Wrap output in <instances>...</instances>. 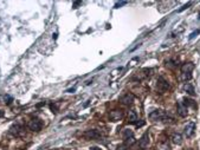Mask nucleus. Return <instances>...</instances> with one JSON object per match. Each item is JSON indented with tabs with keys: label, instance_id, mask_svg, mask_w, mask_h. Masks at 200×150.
<instances>
[{
	"label": "nucleus",
	"instance_id": "nucleus-12",
	"mask_svg": "<svg viewBox=\"0 0 200 150\" xmlns=\"http://www.w3.org/2000/svg\"><path fill=\"white\" fill-rule=\"evenodd\" d=\"M137 121V115L134 110H129L128 111V122L129 123H136Z\"/></svg>",
	"mask_w": 200,
	"mask_h": 150
},
{
	"label": "nucleus",
	"instance_id": "nucleus-21",
	"mask_svg": "<svg viewBox=\"0 0 200 150\" xmlns=\"http://www.w3.org/2000/svg\"><path fill=\"white\" fill-rule=\"evenodd\" d=\"M1 116H4V112H2V111H0V117H1Z\"/></svg>",
	"mask_w": 200,
	"mask_h": 150
},
{
	"label": "nucleus",
	"instance_id": "nucleus-5",
	"mask_svg": "<svg viewBox=\"0 0 200 150\" xmlns=\"http://www.w3.org/2000/svg\"><path fill=\"white\" fill-rule=\"evenodd\" d=\"M194 131H195V124H194V122L187 123L186 126H185V130H184L185 136L187 137V138L192 137L193 136V134H194Z\"/></svg>",
	"mask_w": 200,
	"mask_h": 150
},
{
	"label": "nucleus",
	"instance_id": "nucleus-2",
	"mask_svg": "<svg viewBox=\"0 0 200 150\" xmlns=\"http://www.w3.org/2000/svg\"><path fill=\"white\" fill-rule=\"evenodd\" d=\"M156 90L160 92V94H165L169 90V84L167 81H165L162 77H160L157 79V84H156Z\"/></svg>",
	"mask_w": 200,
	"mask_h": 150
},
{
	"label": "nucleus",
	"instance_id": "nucleus-8",
	"mask_svg": "<svg viewBox=\"0 0 200 150\" xmlns=\"http://www.w3.org/2000/svg\"><path fill=\"white\" fill-rule=\"evenodd\" d=\"M123 117V112L121 110H114L110 112V120L111 121H118Z\"/></svg>",
	"mask_w": 200,
	"mask_h": 150
},
{
	"label": "nucleus",
	"instance_id": "nucleus-3",
	"mask_svg": "<svg viewBox=\"0 0 200 150\" xmlns=\"http://www.w3.org/2000/svg\"><path fill=\"white\" fill-rule=\"evenodd\" d=\"M43 128V122L39 118H33L29 122V129L32 131H39Z\"/></svg>",
	"mask_w": 200,
	"mask_h": 150
},
{
	"label": "nucleus",
	"instance_id": "nucleus-11",
	"mask_svg": "<svg viewBox=\"0 0 200 150\" xmlns=\"http://www.w3.org/2000/svg\"><path fill=\"white\" fill-rule=\"evenodd\" d=\"M11 132H13L15 136H20V135H23V134H24L23 128H21L19 124H15V125H13V126L11 128Z\"/></svg>",
	"mask_w": 200,
	"mask_h": 150
},
{
	"label": "nucleus",
	"instance_id": "nucleus-4",
	"mask_svg": "<svg viewBox=\"0 0 200 150\" xmlns=\"http://www.w3.org/2000/svg\"><path fill=\"white\" fill-rule=\"evenodd\" d=\"M149 118L153 120V121H163V120L167 118V115L162 110H155V111L150 112Z\"/></svg>",
	"mask_w": 200,
	"mask_h": 150
},
{
	"label": "nucleus",
	"instance_id": "nucleus-17",
	"mask_svg": "<svg viewBox=\"0 0 200 150\" xmlns=\"http://www.w3.org/2000/svg\"><path fill=\"white\" fill-rule=\"evenodd\" d=\"M198 33H199V30H197L195 32H193V33H192V34L189 36V39H192V38H194V37H195V36H197Z\"/></svg>",
	"mask_w": 200,
	"mask_h": 150
},
{
	"label": "nucleus",
	"instance_id": "nucleus-18",
	"mask_svg": "<svg viewBox=\"0 0 200 150\" xmlns=\"http://www.w3.org/2000/svg\"><path fill=\"white\" fill-rule=\"evenodd\" d=\"M126 4H127V1H123V2H120V4H116V6H115V7L117 8L118 6H122V5H126Z\"/></svg>",
	"mask_w": 200,
	"mask_h": 150
},
{
	"label": "nucleus",
	"instance_id": "nucleus-7",
	"mask_svg": "<svg viewBox=\"0 0 200 150\" xmlns=\"http://www.w3.org/2000/svg\"><path fill=\"white\" fill-rule=\"evenodd\" d=\"M120 101H121V103L122 104H124V105H130V104H133V102H134V95H131V94H126V95H123L121 98H120Z\"/></svg>",
	"mask_w": 200,
	"mask_h": 150
},
{
	"label": "nucleus",
	"instance_id": "nucleus-1",
	"mask_svg": "<svg viewBox=\"0 0 200 150\" xmlns=\"http://www.w3.org/2000/svg\"><path fill=\"white\" fill-rule=\"evenodd\" d=\"M194 70V65L193 63H186L181 66V73H182V77L185 81H189L192 78V71Z\"/></svg>",
	"mask_w": 200,
	"mask_h": 150
},
{
	"label": "nucleus",
	"instance_id": "nucleus-15",
	"mask_svg": "<svg viewBox=\"0 0 200 150\" xmlns=\"http://www.w3.org/2000/svg\"><path fill=\"white\" fill-rule=\"evenodd\" d=\"M185 90H186V92H188L189 95H194V90H193L192 85H189V84H186V85H185Z\"/></svg>",
	"mask_w": 200,
	"mask_h": 150
},
{
	"label": "nucleus",
	"instance_id": "nucleus-19",
	"mask_svg": "<svg viewBox=\"0 0 200 150\" xmlns=\"http://www.w3.org/2000/svg\"><path fill=\"white\" fill-rule=\"evenodd\" d=\"M90 150H101V148H98V147H91Z\"/></svg>",
	"mask_w": 200,
	"mask_h": 150
},
{
	"label": "nucleus",
	"instance_id": "nucleus-9",
	"mask_svg": "<svg viewBox=\"0 0 200 150\" xmlns=\"http://www.w3.org/2000/svg\"><path fill=\"white\" fill-rule=\"evenodd\" d=\"M84 136H85L86 138H91V139H94V138H100L101 134L97 131V130H88L86 132H84Z\"/></svg>",
	"mask_w": 200,
	"mask_h": 150
},
{
	"label": "nucleus",
	"instance_id": "nucleus-14",
	"mask_svg": "<svg viewBox=\"0 0 200 150\" xmlns=\"http://www.w3.org/2000/svg\"><path fill=\"white\" fill-rule=\"evenodd\" d=\"M130 137H134L133 132H131L130 130H124V131H123V139H128Z\"/></svg>",
	"mask_w": 200,
	"mask_h": 150
},
{
	"label": "nucleus",
	"instance_id": "nucleus-10",
	"mask_svg": "<svg viewBox=\"0 0 200 150\" xmlns=\"http://www.w3.org/2000/svg\"><path fill=\"white\" fill-rule=\"evenodd\" d=\"M178 113L181 116V117H186L187 116V108H186L185 104L182 103H178Z\"/></svg>",
	"mask_w": 200,
	"mask_h": 150
},
{
	"label": "nucleus",
	"instance_id": "nucleus-16",
	"mask_svg": "<svg viewBox=\"0 0 200 150\" xmlns=\"http://www.w3.org/2000/svg\"><path fill=\"white\" fill-rule=\"evenodd\" d=\"M136 62H139V58H134V59H133V60H131V62L128 64V66H134Z\"/></svg>",
	"mask_w": 200,
	"mask_h": 150
},
{
	"label": "nucleus",
	"instance_id": "nucleus-13",
	"mask_svg": "<svg viewBox=\"0 0 200 150\" xmlns=\"http://www.w3.org/2000/svg\"><path fill=\"white\" fill-rule=\"evenodd\" d=\"M172 142H173L174 144L180 145V144L182 143V136H181V135H179V134H174V135L172 136Z\"/></svg>",
	"mask_w": 200,
	"mask_h": 150
},
{
	"label": "nucleus",
	"instance_id": "nucleus-20",
	"mask_svg": "<svg viewBox=\"0 0 200 150\" xmlns=\"http://www.w3.org/2000/svg\"><path fill=\"white\" fill-rule=\"evenodd\" d=\"M75 90H76V89H75V88H73V89H70V90H68V92H73V91H75Z\"/></svg>",
	"mask_w": 200,
	"mask_h": 150
},
{
	"label": "nucleus",
	"instance_id": "nucleus-6",
	"mask_svg": "<svg viewBox=\"0 0 200 150\" xmlns=\"http://www.w3.org/2000/svg\"><path fill=\"white\" fill-rule=\"evenodd\" d=\"M148 144H149V134L144 132L141 139L139 141V147H140V149H146L148 147Z\"/></svg>",
	"mask_w": 200,
	"mask_h": 150
}]
</instances>
